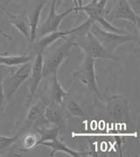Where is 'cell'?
<instances>
[{"label":"cell","mask_w":140,"mask_h":157,"mask_svg":"<svg viewBox=\"0 0 140 157\" xmlns=\"http://www.w3.org/2000/svg\"><path fill=\"white\" fill-rule=\"evenodd\" d=\"M95 22L93 19H89L85 21L84 23L81 25H77L76 27L70 29L68 31H55L50 33L48 34H46L44 36L40 37L38 41H34L32 44L33 45V52L36 53H44L45 50L49 48L52 44H53L55 41H57L61 39L70 36V35H81V34H85L89 30L90 25H92V23Z\"/></svg>","instance_id":"4"},{"label":"cell","mask_w":140,"mask_h":157,"mask_svg":"<svg viewBox=\"0 0 140 157\" xmlns=\"http://www.w3.org/2000/svg\"><path fill=\"white\" fill-rule=\"evenodd\" d=\"M20 136H21V134L19 132H18L14 136H10V137L0 135V151L6 150L10 147H12L14 143L18 142Z\"/></svg>","instance_id":"22"},{"label":"cell","mask_w":140,"mask_h":157,"mask_svg":"<svg viewBox=\"0 0 140 157\" xmlns=\"http://www.w3.org/2000/svg\"><path fill=\"white\" fill-rule=\"evenodd\" d=\"M46 101L43 99H38L33 105H29V110L26 114L25 120L20 122V126H16L20 134L28 129H33L36 127L45 126L49 123L45 119V108L46 106Z\"/></svg>","instance_id":"7"},{"label":"cell","mask_w":140,"mask_h":157,"mask_svg":"<svg viewBox=\"0 0 140 157\" xmlns=\"http://www.w3.org/2000/svg\"><path fill=\"white\" fill-rule=\"evenodd\" d=\"M47 80L50 82V101L57 105H62L64 101L67 99V98L69 95L68 92L66 90H64L63 87L61 86V82L58 80L57 75H53Z\"/></svg>","instance_id":"16"},{"label":"cell","mask_w":140,"mask_h":157,"mask_svg":"<svg viewBox=\"0 0 140 157\" xmlns=\"http://www.w3.org/2000/svg\"><path fill=\"white\" fill-rule=\"evenodd\" d=\"M73 78L86 89L89 93L96 95L98 98L102 99V95L97 86L95 59L85 56L81 64L74 70Z\"/></svg>","instance_id":"3"},{"label":"cell","mask_w":140,"mask_h":157,"mask_svg":"<svg viewBox=\"0 0 140 157\" xmlns=\"http://www.w3.org/2000/svg\"><path fill=\"white\" fill-rule=\"evenodd\" d=\"M64 40L65 42L58 46L56 48L50 51L43 57L42 76L45 79H48L53 75H58L61 67L70 57V53L74 47L73 41L75 37L71 39L64 38Z\"/></svg>","instance_id":"1"},{"label":"cell","mask_w":140,"mask_h":157,"mask_svg":"<svg viewBox=\"0 0 140 157\" xmlns=\"http://www.w3.org/2000/svg\"><path fill=\"white\" fill-rule=\"evenodd\" d=\"M109 0H91L86 6H83L79 9V12H84L89 19H93L95 22H99L102 19L106 18L109 12L106 9V6Z\"/></svg>","instance_id":"12"},{"label":"cell","mask_w":140,"mask_h":157,"mask_svg":"<svg viewBox=\"0 0 140 157\" xmlns=\"http://www.w3.org/2000/svg\"><path fill=\"white\" fill-rule=\"evenodd\" d=\"M0 34H1V35H2L4 38H6V39H7V40H12V39H13V38L11 37L9 34H7L6 32L3 31L1 28H0Z\"/></svg>","instance_id":"27"},{"label":"cell","mask_w":140,"mask_h":157,"mask_svg":"<svg viewBox=\"0 0 140 157\" xmlns=\"http://www.w3.org/2000/svg\"><path fill=\"white\" fill-rule=\"evenodd\" d=\"M61 128V125H55V126H53V127H48L47 126H45L33 128V130L38 133L39 137V146L43 141L57 139Z\"/></svg>","instance_id":"17"},{"label":"cell","mask_w":140,"mask_h":157,"mask_svg":"<svg viewBox=\"0 0 140 157\" xmlns=\"http://www.w3.org/2000/svg\"><path fill=\"white\" fill-rule=\"evenodd\" d=\"M2 80H3V73H2V69H0V116L5 112V110H6L7 105L6 99H5L4 91H3Z\"/></svg>","instance_id":"23"},{"label":"cell","mask_w":140,"mask_h":157,"mask_svg":"<svg viewBox=\"0 0 140 157\" xmlns=\"http://www.w3.org/2000/svg\"><path fill=\"white\" fill-rule=\"evenodd\" d=\"M46 0L39 1L35 7L33 8V10L27 15L29 28H30V39H29L30 44H32L37 39V30L39 25V18L42 10L46 6Z\"/></svg>","instance_id":"14"},{"label":"cell","mask_w":140,"mask_h":157,"mask_svg":"<svg viewBox=\"0 0 140 157\" xmlns=\"http://www.w3.org/2000/svg\"><path fill=\"white\" fill-rule=\"evenodd\" d=\"M36 57L32 63L31 74L28 78V93L26 96V106H29L33 100L35 93L38 90L39 85L43 79L42 76V63H43V54L36 53Z\"/></svg>","instance_id":"10"},{"label":"cell","mask_w":140,"mask_h":157,"mask_svg":"<svg viewBox=\"0 0 140 157\" xmlns=\"http://www.w3.org/2000/svg\"><path fill=\"white\" fill-rule=\"evenodd\" d=\"M89 32L98 40L104 49L114 55L121 46L138 40V35L131 33H116L102 29L96 22H93L89 27Z\"/></svg>","instance_id":"2"},{"label":"cell","mask_w":140,"mask_h":157,"mask_svg":"<svg viewBox=\"0 0 140 157\" xmlns=\"http://www.w3.org/2000/svg\"><path fill=\"white\" fill-rule=\"evenodd\" d=\"M75 2H76V6H75L76 7V11L75 12L78 13L79 9L83 6V0H75Z\"/></svg>","instance_id":"26"},{"label":"cell","mask_w":140,"mask_h":157,"mask_svg":"<svg viewBox=\"0 0 140 157\" xmlns=\"http://www.w3.org/2000/svg\"><path fill=\"white\" fill-rule=\"evenodd\" d=\"M10 23L29 41L30 39V28L27 16L21 14L19 16H14L13 19H10Z\"/></svg>","instance_id":"19"},{"label":"cell","mask_w":140,"mask_h":157,"mask_svg":"<svg viewBox=\"0 0 140 157\" xmlns=\"http://www.w3.org/2000/svg\"><path fill=\"white\" fill-rule=\"evenodd\" d=\"M9 55V53H2V52H0V56H8Z\"/></svg>","instance_id":"28"},{"label":"cell","mask_w":140,"mask_h":157,"mask_svg":"<svg viewBox=\"0 0 140 157\" xmlns=\"http://www.w3.org/2000/svg\"><path fill=\"white\" fill-rule=\"evenodd\" d=\"M39 146H44V147H47L51 148L50 156H53L58 152H63L65 154L73 157H83L91 155L89 152H82V151H76L71 149L64 143L63 141H61L58 138L55 140L43 141L39 144Z\"/></svg>","instance_id":"13"},{"label":"cell","mask_w":140,"mask_h":157,"mask_svg":"<svg viewBox=\"0 0 140 157\" xmlns=\"http://www.w3.org/2000/svg\"><path fill=\"white\" fill-rule=\"evenodd\" d=\"M0 10H1V12H3V13H5V14L6 15L7 17L9 18V19H13V18H14V16H15V15H13V14H12V13H9V12H8V11L6 10V9L5 7L3 6V5H2L1 3H0Z\"/></svg>","instance_id":"25"},{"label":"cell","mask_w":140,"mask_h":157,"mask_svg":"<svg viewBox=\"0 0 140 157\" xmlns=\"http://www.w3.org/2000/svg\"><path fill=\"white\" fill-rule=\"evenodd\" d=\"M67 113L72 117H77V118H84L85 113L76 101L68 100L67 103Z\"/></svg>","instance_id":"21"},{"label":"cell","mask_w":140,"mask_h":157,"mask_svg":"<svg viewBox=\"0 0 140 157\" xmlns=\"http://www.w3.org/2000/svg\"><path fill=\"white\" fill-rule=\"evenodd\" d=\"M107 16L109 19V21L123 19L133 23L138 29L139 27V16L134 13L133 10L128 5L126 0H119L117 6L113 10V12L110 14L109 13Z\"/></svg>","instance_id":"11"},{"label":"cell","mask_w":140,"mask_h":157,"mask_svg":"<svg viewBox=\"0 0 140 157\" xmlns=\"http://www.w3.org/2000/svg\"><path fill=\"white\" fill-rule=\"evenodd\" d=\"M32 59V55L25 54L22 56H0V65H4L6 67H16L20 66L25 63L31 62Z\"/></svg>","instance_id":"18"},{"label":"cell","mask_w":140,"mask_h":157,"mask_svg":"<svg viewBox=\"0 0 140 157\" xmlns=\"http://www.w3.org/2000/svg\"><path fill=\"white\" fill-rule=\"evenodd\" d=\"M107 113L116 122L131 126V109L128 99L123 95H113L107 99Z\"/></svg>","instance_id":"6"},{"label":"cell","mask_w":140,"mask_h":157,"mask_svg":"<svg viewBox=\"0 0 140 157\" xmlns=\"http://www.w3.org/2000/svg\"><path fill=\"white\" fill-rule=\"evenodd\" d=\"M128 5L134 11V13L139 16L140 13V0H126Z\"/></svg>","instance_id":"24"},{"label":"cell","mask_w":140,"mask_h":157,"mask_svg":"<svg viewBox=\"0 0 140 157\" xmlns=\"http://www.w3.org/2000/svg\"><path fill=\"white\" fill-rule=\"evenodd\" d=\"M45 119L49 124L54 125H61L65 121V113H63L62 105H57L53 102L50 101L48 104H46V106L45 108Z\"/></svg>","instance_id":"15"},{"label":"cell","mask_w":140,"mask_h":157,"mask_svg":"<svg viewBox=\"0 0 140 157\" xmlns=\"http://www.w3.org/2000/svg\"><path fill=\"white\" fill-rule=\"evenodd\" d=\"M39 137L36 132L26 133L23 136L21 142H20L21 150L23 152H27V151L31 150L35 147L39 146Z\"/></svg>","instance_id":"20"},{"label":"cell","mask_w":140,"mask_h":157,"mask_svg":"<svg viewBox=\"0 0 140 157\" xmlns=\"http://www.w3.org/2000/svg\"><path fill=\"white\" fill-rule=\"evenodd\" d=\"M32 63L31 62H28L23 65H20V67L14 73L8 75L6 78H3L2 86L7 105H9L13 100L14 95L17 93L20 86L26 80H28L31 74Z\"/></svg>","instance_id":"5"},{"label":"cell","mask_w":140,"mask_h":157,"mask_svg":"<svg viewBox=\"0 0 140 157\" xmlns=\"http://www.w3.org/2000/svg\"><path fill=\"white\" fill-rule=\"evenodd\" d=\"M74 11H76L75 6L64 11L63 13H58L56 12V0H52L51 9H50L47 18L45 19V21L42 24L39 25L38 26L37 38H40L50 33L58 31L61 21Z\"/></svg>","instance_id":"9"},{"label":"cell","mask_w":140,"mask_h":157,"mask_svg":"<svg viewBox=\"0 0 140 157\" xmlns=\"http://www.w3.org/2000/svg\"><path fill=\"white\" fill-rule=\"evenodd\" d=\"M84 40L76 41L74 40V47H78L84 52L85 56L93 59H104V60H118L117 57L111 55L104 49L102 44L98 41L89 30L84 34Z\"/></svg>","instance_id":"8"}]
</instances>
